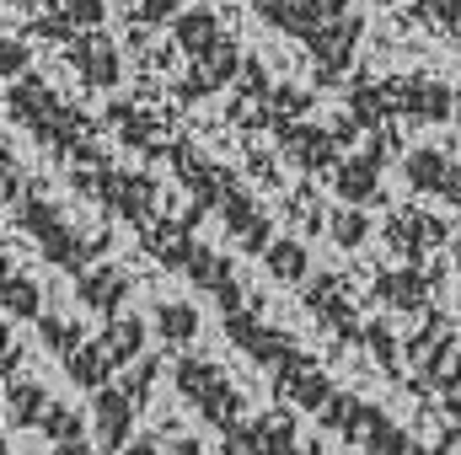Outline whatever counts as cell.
I'll list each match as a JSON object with an SVG mask.
<instances>
[{
	"label": "cell",
	"instance_id": "obj_14",
	"mask_svg": "<svg viewBox=\"0 0 461 455\" xmlns=\"http://www.w3.org/2000/svg\"><path fill=\"white\" fill-rule=\"evenodd\" d=\"M97 343L108 348L113 370H123V364H140V348H145V322H140V317H113V322H108V333H103Z\"/></svg>",
	"mask_w": 461,
	"mask_h": 455
},
{
	"label": "cell",
	"instance_id": "obj_11",
	"mask_svg": "<svg viewBox=\"0 0 461 455\" xmlns=\"http://www.w3.org/2000/svg\"><path fill=\"white\" fill-rule=\"evenodd\" d=\"M49 397H43V386H32V380H5V418L16 424V429H43V418H49Z\"/></svg>",
	"mask_w": 461,
	"mask_h": 455
},
{
	"label": "cell",
	"instance_id": "obj_22",
	"mask_svg": "<svg viewBox=\"0 0 461 455\" xmlns=\"http://www.w3.org/2000/svg\"><path fill=\"white\" fill-rule=\"evenodd\" d=\"M194 65H199V86H204V92H210V86H221L230 70H236V43H230V38H221V43H215L210 54H199Z\"/></svg>",
	"mask_w": 461,
	"mask_h": 455
},
{
	"label": "cell",
	"instance_id": "obj_5",
	"mask_svg": "<svg viewBox=\"0 0 461 455\" xmlns=\"http://www.w3.org/2000/svg\"><path fill=\"white\" fill-rule=\"evenodd\" d=\"M402 177H408V188L413 193H440V199H451V193H461V177L456 166L440 156V150H408L402 156Z\"/></svg>",
	"mask_w": 461,
	"mask_h": 455
},
{
	"label": "cell",
	"instance_id": "obj_18",
	"mask_svg": "<svg viewBox=\"0 0 461 455\" xmlns=\"http://www.w3.org/2000/svg\"><path fill=\"white\" fill-rule=\"evenodd\" d=\"M5 317L11 322H43V290L27 273H5Z\"/></svg>",
	"mask_w": 461,
	"mask_h": 455
},
{
	"label": "cell",
	"instance_id": "obj_2",
	"mask_svg": "<svg viewBox=\"0 0 461 455\" xmlns=\"http://www.w3.org/2000/svg\"><path fill=\"white\" fill-rule=\"evenodd\" d=\"M22 226H27V236L43 246V257H49V263L70 268V273H86L92 252H86V241H81L76 230L59 220V210H54V204H43V199H38V204H27V210H22Z\"/></svg>",
	"mask_w": 461,
	"mask_h": 455
},
{
	"label": "cell",
	"instance_id": "obj_8",
	"mask_svg": "<svg viewBox=\"0 0 461 455\" xmlns=\"http://www.w3.org/2000/svg\"><path fill=\"white\" fill-rule=\"evenodd\" d=\"M279 391H285V402H295V407H306V413H322V407L339 397V391L328 386V375H322V370H312L306 359H290V364H285Z\"/></svg>",
	"mask_w": 461,
	"mask_h": 455
},
{
	"label": "cell",
	"instance_id": "obj_17",
	"mask_svg": "<svg viewBox=\"0 0 461 455\" xmlns=\"http://www.w3.org/2000/svg\"><path fill=\"white\" fill-rule=\"evenodd\" d=\"M263 263H268V273H274L279 284H301V279L312 273V252H306L301 241H290V236L274 241V246L263 252Z\"/></svg>",
	"mask_w": 461,
	"mask_h": 455
},
{
	"label": "cell",
	"instance_id": "obj_25",
	"mask_svg": "<svg viewBox=\"0 0 461 455\" xmlns=\"http://www.w3.org/2000/svg\"><path fill=\"white\" fill-rule=\"evenodd\" d=\"M424 375H429L435 386H446V391H451V386H461V353L451 348V343H446V348H440V353L424 364Z\"/></svg>",
	"mask_w": 461,
	"mask_h": 455
},
{
	"label": "cell",
	"instance_id": "obj_10",
	"mask_svg": "<svg viewBox=\"0 0 461 455\" xmlns=\"http://www.w3.org/2000/svg\"><path fill=\"white\" fill-rule=\"evenodd\" d=\"M402 108H408V118H419V123H446L451 108H456V97H451L446 81H408Z\"/></svg>",
	"mask_w": 461,
	"mask_h": 455
},
{
	"label": "cell",
	"instance_id": "obj_29",
	"mask_svg": "<svg viewBox=\"0 0 461 455\" xmlns=\"http://www.w3.org/2000/svg\"><path fill=\"white\" fill-rule=\"evenodd\" d=\"M365 343L375 348V359H381L386 370H397V348H392V333H386L381 322H370V327H365Z\"/></svg>",
	"mask_w": 461,
	"mask_h": 455
},
{
	"label": "cell",
	"instance_id": "obj_9",
	"mask_svg": "<svg viewBox=\"0 0 461 455\" xmlns=\"http://www.w3.org/2000/svg\"><path fill=\"white\" fill-rule=\"evenodd\" d=\"M333 188H339V199H344V204L365 210V204L381 193V166H375V161H365V156H344V161H339V172H333Z\"/></svg>",
	"mask_w": 461,
	"mask_h": 455
},
{
	"label": "cell",
	"instance_id": "obj_26",
	"mask_svg": "<svg viewBox=\"0 0 461 455\" xmlns=\"http://www.w3.org/2000/svg\"><path fill=\"white\" fill-rule=\"evenodd\" d=\"M43 434H49L54 445H76V440H81V418H76V413H65V407H49Z\"/></svg>",
	"mask_w": 461,
	"mask_h": 455
},
{
	"label": "cell",
	"instance_id": "obj_19",
	"mask_svg": "<svg viewBox=\"0 0 461 455\" xmlns=\"http://www.w3.org/2000/svg\"><path fill=\"white\" fill-rule=\"evenodd\" d=\"M65 375H70L76 386H86V391H103V380L113 375V359H108L103 343H86L76 359H65Z\"/></svg>",
	"mask_w": 461,
	"mask_h": 455
},
{
	"label": "cell",
	"instance_id": "obj_6",
	"mask_svg": "<svg viewBox=\"0 0 461 455\" xmlns=\"http://www.w3.org/2000/svg\"><path fill=\"white\" fill-rule=\"evenodd\" d=\"M76 295H81L86 311H97V317H118V306H123V295H129V273L113 268V263H97V268L76 273Z\"/></svg>",
	"mask_w": 461,
	"mask_h": 455
},
{
	"label": "cell",
	"instance_id": "obj_27",
	"mask_svg": "<svg viewBox=\"0 0 461 455\" xmlns=\"http://www.w3.org/2000/svg\"><path fill=\"white\" fill-rule=\"evenodd\" d=\"M150 386H156V359H140V364L129 370V380H123V391H129V402L140 407V402L150 397Z\"/></svg>",
	"mask_w": 461,
	"mask_h": 455
},
{
	"label": "cell",
	"instance_id": "obj_7",
	"mask_svg": "<svg viewBox=\"0 0 461 455\" xmlns=\"http://www.w3.org/2000/svg\"><path fill=\"white\" fill-rule=\"evenodd\" d=\"M354 445H365L370 455H424L413 440H408V429H402V424H392V418H386L381 407H370V402H365V413H359Z\"/></svg>",
	"mask_w": 461,
	"mask_h": 455
},
{
	"label": "cell",
	"instance_id": "obj_24",
	"mask_svg": "<svg viewBox=\"0 0 461 455\" xmlns=\"http://www.w3.org/2000/svg\"><path fill=\"white\" fill-rule=\"evenodd\" d=\"M65 27H108V0H65Z\"/></svg>",
	"mask_w": 461,
	"mask_h": 455
},
{
	"label": "cell",
	"instance_id": "obj_4",
	"mask_svg": "<svg viewBox=\"0 0 461 455\" xmlns=\"http://www.w3.org/2000/svg\"><path fill=\"white\" fill-rule=\"evenodd\" d=\"M92 440H97V451H113V455L134 445V402H129L123 386L92 391Z\"/></svg>",
	"mask_w": 461,
	"mask_h": 455
},
{
	"label": "cell",
	"instance_id": "obj_23",
	"mask_svg": "<svg viewBox=\"0 0 461 455\" xmlns=\"http://www.w3.org/2000/svg\"><path fill=\"white\" fill-rule=\"evenodd\" d=\"M328 230H333V241H339L344 252H354V246H365V236H370V220H365V210L344 204V210H333Z\"/></svg>",
	"mask_w": 461,
	"mask_h": 455
},
{
	"label": "cell",
	"instance_id": "obj_21",
	"mask_svg": "<svg viewBox=\"0 0 461 455\" xmlns=\"http://www.w3.org/2000/svg\"><path fill=\"white\" fill-rule=\"evenodd\" d=\"M38 333H43V348H49V353H59V359H76V353L86 348L81 322H70V317H43V322H38Z\"/></svg>",
	"mask_w": 461,
	"mask_h": 455
},
{
	"label": "cell",
	"instance_id": "obj_15",
	"mask_svg": "<svg viewBox=\"0 0 461 455\" xmlns=\"http://www.w3.org/2000/svg\"><path fill=\"white\" fill-rule=\"evenodd\" d=\"M76 65H81V76L92 81V86H118V49L108 38H86L81 49H76Z\"/></svg>",
	"mask_w": 461,
	"mask_h": 455
},
{
	"label": "cell",
	"instance_id": "obj_31",
	"mask_svg": "<svg viewBox=\"0 0 461 455\" xmlns=\"http://www.w3.org/2000/svg\"><path fill=\"white\" fill-rule=\"evenodd\" d=\"M123 455H167V451H161L156 440H134V445H129V451H123Z\"/></svg>",
	"mask_w": 461,
	"mask_h": 455
},
{
	"label": "cell",
	"instance_id": "obj_30",
	"mask_svg": "<svg viewBox=\"0 0 461 455\" xmlns=\"http://www.w3.org/2000/svg\"><path fill=\"white\" fill-rule=\"evenodd\" d=\"M167 455H204V451H199V440H172Z\"/></svg>",
	"mask_w": 461,
	"mask_h": 455
},
{
	"label": "cell",
	"instance_id": "obj_3",
	"mask_svg": "<svg viewBox=\"0 0 461 455\" xmlns=\"http://www.w3.org/2000/svg\"><path fill=\"white\" fill-rule=\"evenodd\" d=\"M230 451L241 455H322L317 440H295V418L290 413H263L241 429H230Z\"/></svg>",
	"mask_w": 461,
	"mask_h": 455
},
{
	"label": "cell",
	"instance_id": "obj_33",
	"mask_svg": "<svg viewBox=\"0 0 461 455\" xmlns=\"http://www.w3.org/2000/svg\"><path fill=\"white\" fill-rule=\"evenodd\" d=\"M451 263H456V273H461V241H456V246H451Z\"/></svg>",
	"mask_w": 461,
	"mask_h": 455
},
{
	"label": "cell",
	"instance_id": "obj_1",
	"mask_svg": "<svg viewBox=\"0 0 461 455\" xmlns=\"http://www.w3.org/2000/svg\"><path fill=\"white\" fill-rule=\"evenodd\" d=\"M177 391L221 429H236V413H241V391H230V380L221 375V364L210 359H177Z\"/></svg>",
	"mask_w": 461,
	"mask_h": 455
},
{
	"label": "cell",
	"instance_id": "obj_28",
	"mask_svg": "<svg viewBox=\"0 0 461 455\" xmlns=\"http://www.w3.org/2000/svg\"><path fill=\"white\" fill-rule=\"evenodd\" d=\"M0 70H5V81H11V86L22 81V70H27V43H22V38H5V54H0Z\"/></svg>",
	"mask_w": 461,
	"mask_h": 455
},
{
	"label": "cell",
	"instance_id": "obj_16",
	"mask_svg": "<svg viewBox=\"0 0 461 455\" xmlns=\"http://www.w3.org/2000/svg\"><path fill=\"white\" fill-rule=\"evenodd\" d=\"M156 333L172 348H188V343L199 338V311L188 300H167V306H156Z\"/></svg>",
	"mask_w": 461,
	"mask_h": 455
},
{
	"label": "cell",
	"instance_id": "obj_34",
	"mask_svg": "<svg viewBox=\"0 0 461 455\" xmlns=\"http://www.w3.org/2000/svg\"><path fill=\"white\" fill-rule=\"evenodd\" d=\"M16 5H43V0H16Z\"/></svg>",
	"mask_w": 461,
	"mask_h": 455
},
{
	"label": "cell",
	"instance_id": "obj_13",
	"mask_svg": "<svg viewBox=\"0 0 461 455\" xmlns=\"http://www.w3.org/2000/svg\"><path fill=\"white\" fill-rule=\"evenodd\" d=\"M424 295H429V284H424V273H381L375 279V300L381 306H392V311H419L424 306Z\"/></svg>",
	"mask_w": 461,
	"mask_h": 455
},
{
	"label": "cell",
	"instance_id": "obj_20",
	"mask_svg": "<svg viewBox=\"0 0 461 455\" xmlns=\"http://www.w3.org/2000/svg\"><path fill=\"white\" fill-rule=\"evenodd\" d=\"M435 236H440V226H435V220H419L413 210H408V215H397V220L386 226L392 252H408V257H419V252H424V241H435Z\"/></svg>",
	"mask_w": 461,
	"mask_h": 455
},
{
	"label": "cell",
	"instance_id": "obj_32",
	"mask_svg": "<svg viewBox=\"0 0 461 455\" xmlns=\"http://www.w3.org/2000/svg\"><path fill=\"white\" fill-rule=\"evenodd\" d=\"M54 455H92V451H86V440H76V445H54Z\"/></svg>",
	"mask_w": 461,
	"mask_h": 455
},
{
	"label": "cell",
	"instance_id": "obj_12",
	"mask_svg": "<svg viewBox=\"0 0 461 455\" xmlns=\"http://www.w3.org/2000/svg\"><path fill=\"white\" fill-rule=\"evenodd\" d=\"M172 32H177V43L199 59V54H210L226 32H221V22L204 11V5H194V11H177V22H172Z\"/></svg>",
	"mask_w": 461,
	"mask_h": 455
}]
</instances>
